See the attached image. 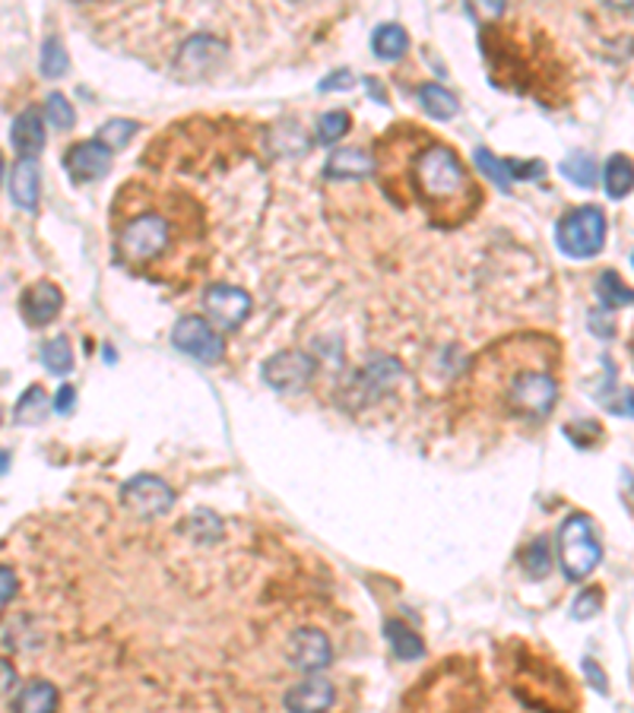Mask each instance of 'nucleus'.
<instances>
[{"mask_svg": "<svg viewBox=\"0 0 634 713\" xmlns=\"http://www.w3.org/2000/svg\"><path fill=\"white\" fill-rule=\"evenodd\" d=\"M64 168L71 175V182L76 185H89V182H99L109 175L112 168V150L99 140H83L74 143L67 155H64Z\"/></svg>", "mask_w": 634, "mask_h": 713, "instance_id": "9d476101", "label": "nucleus"}, {"mask_svg": "<svg viewBox=\"0 0 634 713\" xmlns=\"http://www.w3.org/2000/svg\"><path fill=\"white\" fill-rule=\"evenodd\" d=\"M419 102H422L425 114H432V117H438V121H448V117H453V114L460 112L457 99L450 96L445 86H438V83H425V86H419Z\"/></svg>", "mask_w": 634, "mask_h": 713, "instance_id": "393cba45", "label": "nucleus"}, {"mask_svg": "<svg viewBox=\"0 0 634 713\" xmlns=\"http://www.w3.org/2000/svg\"><path fill=\"white\" fill-rule=\"evenodd\" d=\"M632 355H634V339H632Z\"/></svg>", "mask_w": 634, "mask_h": 713, "instance_id": "37998d69", "label": "nucleus"}, {"mask_svg": "<svg viewBox=\"0 0 634 713\" xmlns=\"http://www.w3.org/2000/svg\"><path fill=\"white\" fill-rule=\"evenodd\" d=\"M599 605H602V593L599 590H584L574 605H571V615L577 618V622H587V618H594L599 612Z\"/></svg>", "mask_w": 634, "mask_h": 713, "instance_id": "c9c22d12", "label": "nucleus"}, {"mask_svg": "<svg viewBox=\"0 0 634 713\" xmlns=\"http://www.w3.org/2000/svg\"><path fill=\"white\" fill-rule=\"evenodd\" d=\"M41 365L51 372V375H71L74 372V352H71V342L64 337L48 339L41 346Z\"/></svg>", "mask_w": 634, "mask_h": 713, "instance_id": "a878e982", "label": "nucleus"}, {"mask_svg": "<svg viewBox=\"0 0 634 713\" xmlns=\"http://www.w3.org/2000/svg\"><path fill=\"white\" fill-rule=\"evenodd\" d=\"M400 377H403L400 362L384 359V355H374L372 362L365 365V372H362V384H365V390H372V393H384V390H390Z\"/></svg>", "mask_w": 634, "mask_h": 713, "instance_id": "4be33fe9", "label": "nucleus"}, {"mask_svg": "<svg viewBox=\"0 0 634 713\" xmlns=\"http://www.w3.org/2000/svg\"><path fill=\"white\" fill-rule=\"evenodd\" d=\"M121 504L137 517H159L175 504V491L165 479L152 473H140L121 486Z\"/></svg>", "mask_w": 634, "mask_h": 713, "instance_id": "423d86ee", "label": "nucleus"}, {"mask_svg": "<svg viewBox=\"0 0 634 713\" xmlns=\"http://www.w3.org/2000/svg\"><path fill=\"white\" fill-rule=\"evenodd\" d=\"M602 559L599 533L587 514H571L559 529V562L571 584H581L594 574Z\"/></svg>", "mask_w": 634, "mask_h": 713, "instance_id": "7ed1b4c3", "label": "nucleus"}, {"mask_svg": "<svg viewBox=\"0 0 634 713\" xmlns=\"http://www.w3.org/2000/svg\"><path fill=\"white\" fill-rule=\"evenodd\" d=\"M352 86V74L349 71H336V74H331L318 89L321 92H334V89H349Z\"/></svg>", "mask_w": 634, "mask_h": 713, "instance_id": "4c0bfd02", "label": "nucleus"}, {"mask_svg": "<svg viewBox=\"0 0 634 713\" xmlns=\"http://www.w3.org/2000/svg\"><path fill=\"white\" fill-rule=\"evenodd\" d=\"M140 127H137V121H127V117H114L109 124H102V130H99V143H105L109 150H124L130 140H134V134H137Z\"/></svg>", "mask_w": 634, "mask_h": 713, "instance_id": "c85d7f7f", "label": "nucleus"}, {"mask_svg": "<svg viewBox=\"0 0 634 713\" xmlns=\"http://www.w3.org/2000/svg\"><path fill=\"white\" fill-rule=\"evenodd\" d=\"M407 48H410V36H407L403 26H397V23H384V26L374 29L372 51L381 58V61H397V58L407 54Z\"/></svg>", "mask_w": 634, "mask_h": 713, "instance_id": "412c9836", "label": "nucleus"}, {"mask_svg": "<svg viewBox=\"0 0 634 713\" xmlns=\"http://www.w3.org/2000/svg\"><path fill=\"white\" fill-rule=\"evenodd\" d=\"M559 400V384L549 372H536V368H523L511 377L508 384V406L521 415H549Z\"/></svg>", "mask_w": 634, "mask_h": 713, "instance_id": "39448f33", "label": "nucleus"}, {"mask_svg": "<svg viewBox=\"0 0 634 713\" xmlns=\"http://www.w3.org/2000/svg\"><path fill=\"white\" fill-rule=\"evenodd\" d=\"M331 660H334V647H331V640H327L324 631H318V628H299V631L293 635L289 663H293L296 670L308 673V676H318L321 670L331 666Z\"/></svg>", "mask_w": 634, "mask_h": 713, "instance_id": "9b49d317", "label": "nucleus"}, {"mask_svg": "<svg viewBox=\"0 0 634 713\" xmlns=\"http://www.w3.org/2000/svg\"><path fill=\"white\" fill-rule=\"evenodd\" d=\"M336 691L327 678L308 676L286 691V711L289 713H327L334 704Z\"/></svg>", "mask_w": 634, "mask_h": 713, "instance_id": "4468645a", "label": "nucleus"}, {"mask_svg": "<svg viewBox=\"0 0 634 713\" xmlns=\"http://www.w3.org/2000/svg\"><path fill=\"white\" fill-rule=\"evenodd\" d=\"M112 232L117 261L147 279L165 283V261H182V251L190 258L194 241L203 238V213L182 190L165 193V200L144 190L137 203L117 197Z\"/></svg>", "mask_w": 634, "mask_h": 713, "instance_id": "f03ea898", "label": "nucleus"}, {"mask_svg": "<svg viewBox=\"0 0 634 713\" xmlns=\"http://www.w3.org/2000/svg\"><path fill=\"white\" fill-rule=\"evenodd\" d=\"M16 685V673L10 670V663H3V691H13Z\"/></svg>", "mask_w": 634, "mask_h": 713, "instance_id": "79ce46f5", "label": "nucleus"}, {"mask_svg": "<svg viewBox=\"0 0 634 713\" xmlns=\"http://www.w3.org/2000/svg\"><path fill=\"white\" fill-rule=\"evenodd\" d=\"M203 308H207V317L216 330H238L251 314V296L238 286L213 283L203 292Z\"/></svg>", "mask_w": 634, "mask_h": 713, "instance_id": "6e6552de", "label": "nucleus"}, {"mask_svg": "<svg viewBox=\"0 0 634 713\" xmlns=\"http://www.w3.org/2000/svg\"><path fill=\"white\" fill-rule=\"evenodd\" d=\"M561 175L581 188H597V159L587 152H574L571 159L561 162Z\"/></svg>", "mask_w": 634, "mask_h": 713, "instance_id": "cd10ccee", "label": "nucleus"}, {"mask_svg": "<svg viewBox=\"0 0 634 713\" xmlns=\"http://www.w3.org/2000/svg\"><path fill=\"white\" fill-rule=\"evenodd\" d=\"M172 342H175L185 355L197 359V362H207V365L220 362L225 352V342L223 337H220V330H216L207 317H197V314H187V317H182V321L175 324Z\"/></svg>", "mask_w": 634, "mask_h": 713, "instance_id": "0eeeda50", "label": "nucleus"}, {"mask_svg": "<svg viewBox=\"0 0 634 713\" xmlns=\"http://www.w3.org/2000/svg\"><path fill=\"white\" fill-rule=\"evenodd\" d=\"M381 140L394 147L390 152L377 147L374 159V172L394 165V172L377 175L390 200H397L400 207L419 203L428 223L438 228L460 226L476 213L483 197L453 147L425 137L422 127L407 124L390 127Z\"/></svg>", "mask_w": 634, "mask_h": 713, "instance_id": "f257e3e1", "label": "nucleus"}, {"mask_svg": "<svg viewBox=\"0 0 634 713\" xmlns=\"http://www.w3.org/2000/svg\"><path fill=\"white\" fill-rule=\"evenodd\" d=\"M38 193H41V168L36 159H20L10 168V197L16 207H23L26 213L38 210Z\"/></svg>", "mask_w": 634, "mask_h": 713, "instance_id": "dca6fc26", "label": "nucleus"}, {"mask_svg": "<svg viewBox=\"0 0 634 713\" xmlns=\"http://www.w3.org/2000/svg\"><path fill=\"white\" fill-rule=\"evenodd\" d=\"M584 673H587V678L597 685L599 695H606V691H609V681H606V676L599 673V666H594V660H584Z\"/></svg>", "mask_w": 634, "mask_h": 713, "instance_id": "58836bf2", "label": "nucleus"}, {"mask_svg": "<svg viewBox=\"0 0 634 713\" xmlns=\"http://www.w3.org/2000/svg\"><path fill=\"white\" fill-rule=\"evenodd\" d=\"M45 114H48V121L58 127V130H71L76 121L74 105L61 96V92H51L48 96V102H45Z\"/></svg>", "mask_w": 634, "mask_h": 713, "instance_id": "f704fd0d", "label": "nucleus"}, {"mask_svg": "<svg viewBox=\"0 0 634 713\" xmlns=\"http://www.w3.org/2000/svg\"><path fill=\"white\" fill-rule=\"evenodd\" d=\"M76 406V390L74 384H61V390H58V397H54V410L61 415H71Z\"/></svg>", "mask_w": 634, "mask_h": 713, "instance_id": "e433bc0d", "label": "nucleus"}, {"mask_svg": "<svg viewBox=\"0 0 634 713\" xmlns=\"http://www.w3.org/2000/svg\"><path fill=\"white\" fill-rule=\"evenodd\" d=\"M523 571H526V577H533V580H539V577H546L549 574V567H552V559H549V542L546 539H536V542H530L526 546V552H523Z\"/></svg>", "mask_w": 634, "mask_h": 713, "instance_id": "7c9ffc66", "label": "nucleus"}, {"mask_svg": "<svg viewBox=\"0 0 634 713\" xmlns=\"http://www.w3.org/2000/svg\"><path fill=\"white\" fill-rule=\"evenodd\" d=\"M261 375L273 390H301L304 384H311V377L318 375V359L304 355L299 349L276 352L273 359L263 362Z\"/></svg>", "mask_w": 634, "mask_h": 713, "instance_id": "1a4fd4ad", "label": "nucleus"}, {"mask_svg": "<svg viewBox=\"0 0 634 713\" xmlns=\"http://www.w3.org/2000/svg\"><path fill=\"white\" fill-rule=\"evenodd\" d=\"M476 165L485 172V178H492L501 190H511V182H521V178H543L546 175V165L543 162H505L498 155H492L488 150H476Z\"/></svg>", "mask_w": 634, "mask_h": 713, "instance_id": "2eb2a0df", "label": "nucleus"}, {"mask_svg": "<svg viewBox=\"0 0 634 713\" xmlns=\"http://www.w3.org/2000/svg\"><path fill=\"white\" fill-rule=\"evenodd\" d=\"M387 640H390V650H394V656L397 660H403V663H410V660H419L422 656V638L412 631L410 625H403L400 618H394V622H387Z\"/></svg>", "mask_w": 634, "mask_h": 713, "instance_id": "b1692460", "label": "nucleus"}, {"mask_svg": "<svg viewBox=\"0 0 634 713\" xmlns=\"http://www.w3.org/2000/svg\"><path fill=\"white\" fill-rule=\"evenodd\" d=\"M597 299L606 311H616L622 304H634V289L625 286V279L616 270H602L597 279Z\"/></svg>", "mask_w": 634, "mask_h": 713, "instance_id": "5701e85b", "label": "nucleus"}, {"mask_svg": "<svg viewBox=\"0 0 634 713\" xmlns=\"http://www.w3.org/2000/svg\"><path fill=\"white\" fill-rule=\"evenodd\" d=\"M346 130H349V114L327 112L321 121H318V134H314V140H318L321 147H327V143H336Z\"/></svg>", "mask_w": 634, "mask_h": 713, "instance_id": "473e14b6", "label": "nucleus"}, {"mask_svg": "<svg viewBox=\"0 0 634 713\" xmlns=\"http://www.w3.org/2000/svg\"><path fill=\"white\" fill-rule=\"evenodd\" d=\"M556 241L568 258L587 261L606 245V216L599 207H577L564 213L556 226Z\"/></svg>", "mask_w": 634, "mask_h": 713, "instance_id": "20e7f679", "label": "nucleus"}, {"mask_svg": "<svg viewBox=\"0 0 634 713\" xmlns=\"http://www.w3.org/2000/svg\"><path fill=\"white\" fill-rule=\"evenodd\" d=\"M365 86H369V92H372V96L377 99V102H381V105L387 102V96H384V89H381V83H377L374 76H369V79H365Z\"/></svg>", "mask_w": 634, "mask_h": 713, "instance_id": "a19ab883", "label": "nucleus"}, {"mask_svg": "<svg viewBox=\"0 0 634 713\" xmlns=\"http://www.w3.org/2000/svg\"><path fill=\"white\" fill-rule=\"evenodd\" d=\"M225 45L213 36H194L185 41V48L178 51V64L175 74L182 79H203L220 61H223Z\"/></svg>", "mask_w": 634, "mask_h": 713, "instance_id": "f8f14e48", "label": "nucleus"}, {"mask_svg": "<svg viewBox=\"0 0 634 713\" xmlns=\"http://www.w3.org/2000/svg\"><path fill=\"white\" fill-rule=\"evenodd\" d=\"M64 308V292L54 283H33L23 296H20V311L33 327H45L51 324Z\"/></svg>", "mask_w": 634, "mask_h": 713, "instance_id": "ddd939ff", "label": "nucleus"}, {"mask_svg": "<svg viewBox=\"0 0 634 713\" xmlns=\"http://www.w3.org/2000/svg\"><path fill=\"white\" fill-rule=\"evenodd\" d=\"M10 143L23 159H33L45 147V130H41V114L38 109H26L23 114L13 117L10 124Z\"/></svg>", "mask_w": 634, "mask_h": 713, "instance_id": "a211bd4d", "label": "nucleus"}, {"mask_svg": "<svg viewBox=\"0 0 634 713\" xmlns=\"http://www.w3.org/2000/svg\"><path fill=\"white\" fill-rule=\"evenodd\" d=\"M599 403L616 415H632L634 418V390H619L612 384V372H609V387L606 393H599Z\"/></svg>", "mask_w": 634, "mask_h": 713, "instance_id": "72a5a7b5", "label": "nucleus"}, {"mask_svg": "<svg viewBox=\"0 0 634 713\" xmlns=\"http://www.w3.org/2000/svg\"><path fill=\"white\" fill-rule=\"evenodd\" d=\"M602 185H606V193L612 200H622L634 190V162L629 155H612L606 162V172H602Z\"/></svg>", "mask_w": 634, "mask_h": 713, "instance_id": "aec40b11", "label": "nucleus"}, {"mask_svg": "<svg viewBox=\"0 0 634 713\" xmlns=\"http://www.w3.org/2000/svg\"><path fill=\"white\" fill-rule=\"evenodd\" d=\"M38 67H41V76L48 79H58V76L67 71V51L61 45V38H45L41 45V58H38Z\"/></svg>", "mask_w": 634, "mask_h": 713, "instance_id": "c756f323", "label": "nucleus"}, {"mask_svg": "<svg viewBox=\"0 0 634 713\" xmlns=\"http://www.w3.org/2000/svg\"><path fill=\"white\" fill-rule=\"evenodd\" d=\"M13 593H16V577H13L10 564H3V605L13 600Z\"/></svg>", "mask_w": 634, "mask_h": 713, "instance_id": "ea45409f", "label": "nucleus"}, {"mask_svg": "<svg viewBox=\"0 0 634 713\" xmlns=\"http://www.w3.org/2000/svg\"><path fill=\"white\" fill-rule=\"evenodd\" d=\"M632 261H634V258H632Z\"/></svg>", "mask_w": 634, "mask_h": 713, "instance_id": "c03bdc74", "label": "nucleus"}, {"mask_svg": "<svg viewBox=\"0 0 634 713\" xmlns=\"http://www.w3.org/2000/svg\"><path fill=\"white\" fill-rule=\"evenodd\" d=\"M369 175H374V159L362 150H336L324 165V178L331 182H362Z\"/></svg>", "mask_w": 634, "mask_h": 713, "instance_id": "f3484780", "label": "nucleus"}, {"mask_svg": "<svg viewBox=\"0 0 634 713\" xmlns=\"http://www.w3.org/2000/svg\"><path fill=\"white\" fill-rule=\"evenodd\" d=\"M185 529L197 542H213L223 533V521L216 514H210V511H197V514H190L185 521Z\"/></svg>", "mask_w": 634, "mask_h": 713, "instance_id": "2f4dec72", "label": "nucleus"}, {"mask_svg": "<svg viewBox=\"0 0 634 713\" xmlns=\"http://www.w3.org/2000/svg\"><path fill=\"white\" fill-rule=\"evenodd\" d=\"M45 410H48V397H45V390L33 384L20 400H16V406H13V422L16 425H38L41 418H45Z\"/></svg>", "mask_w": 634, "mask_h": 713, "instance_id": "bb28decb", "label": "nucleus"}, {"mask_svg": "<svg viewBox=\"0 0 634 713\" xmlns=\"http://www.w3.org/2000/svg\"><path fill=\"white\" fill-rule=\"evenodd\" d=\"M58 711V688L45 678H33L26 688L16 691L13 713H54Z\"/></svg>", "mask_w": 634, "mask_h": 713, "instance_id": "6ab92c4d", "label": "nucleus"}]
</instances>
